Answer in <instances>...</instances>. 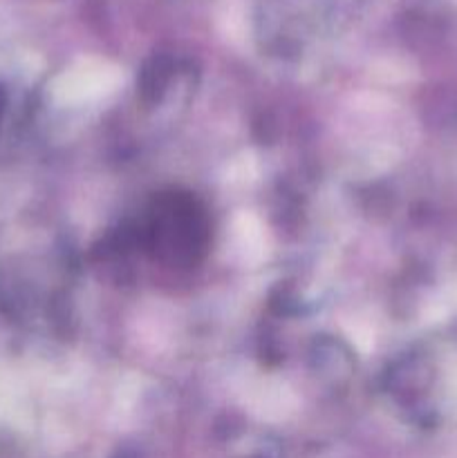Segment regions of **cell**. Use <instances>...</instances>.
I'll list each match as a JSON object with an SVG mask.
<instances>
[{
    "label": "cell",
    "mask_w": 457,
    "mask_h": 458,
    "mask_svg": "<svg viewBox=\"0 0 457 458\" xmlns=\"http://www.w3.org/2000/svg\"><path fill=\"white\" fill-rule=\"evenodd\" d=\"M0 114H3V92H0Z\"/></svg>",
    "instance_id": "cell-1"
}]
</instances>
